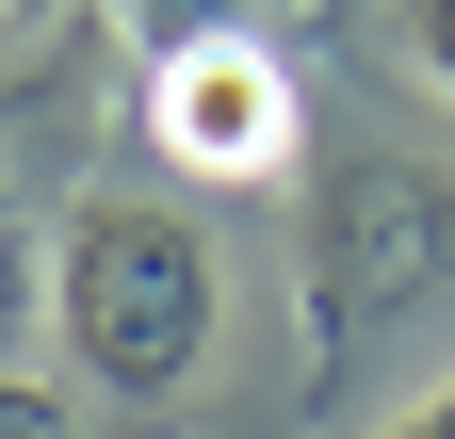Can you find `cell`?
Here are the masks:
<instances>
[{"instance_id": "1", "label": "cell", "mask_w": 455, "mask_h": 439, "mask_svg": "<svg viewBox=\"0 0 455 439\" xmlns=\"http://www.w3.org/2000/svg\"><path fill=\"white\" fill-rule=\"evenodd\" d=\"M212 309H228V260H212L196 212H163V196H82L66 212V244H49V325H66V358L114 407L196 391Z\"/></svg>"}, {"instance_id": "2", "label": "cell", "mask_w": 455, "mask_h": 439, "mask_svg": "<svg viewBox=\"0 0 455 439\" xmlns=\"http://www.w3.org/2000/svg\"><path fill=\"white\" fill-rule=\"evenodd\" d=\"M455 277V180L407 147H358L309 180V228H293V293H309V358H358L390 309H423Z\"/></svg>"}, {"instance_id": "3", "label": "cell", "mask_w": 455, "mask_h": 439, "mask_svg": "<svg viewBox=\"0 0 455 439\" xmlns=\"http://www.w3.org/2000/svg\"><path fill=\"white\" fill-rule=\"evenodd\" d=\"M147 147L180 163V180H212V196H260V180H293L309 98H293V66H276L244 17H228V33L147 49Z\"/></svg>"}, {"instance_id": "4", "label": "cell", "mask_w": 455, "mask_h": 439, "mask_svg": "<svg viewBox=\"0 0 455 439\" xmlns=\"http://www.w3.org/2000/svg\"><path fill=\"white\" fill-rule=\"evenodd\" d=\"M0 439H82V407H66V391H33V374H0Z\"/></svg>"}, {"instance_id": "5", "label": "cell", "mask_w": 455, "mask_h": 439, "mask_svg": "<svg viewBox=\"0 0 455 439\" xmlns=\"http://www.w3.org/2000/svg\"><path fill=\"white\" fill-rule=\"evenodd\" d=\"M407 66H423V82L455 98V0H407Z\"/></svg>"}, {"instance_id": "6", "label": "cell", "mask_w": 455, "mask_h": 439, "mask_svg": "<svg viewBox=\"0 0 455 439\" xmlns=\"http://www.w3.org/2000/svg\"><path fill=\"white\" fill-rule=\"evenodd\" d=\"M131 17H147V49H180V33H228L244 0H131Z\"/></svg>"}, {"instance_id": "7", "label": "cell", "mask_w": 455, "mask_h": 439, "mask_svg": "<svg viewBox=\"0 0 455 439\" xmlns=\"http://www.w3.org/2000/svg\"><path fill=\"white\" fill-rule=\"evenodd\" d=\"M390 439H455V374H439V391H423L407 423H390Z\"/></svg>"}, {"instance_id": "8", "label": "cell", "mask_w": 455, "mask_h": 439, "mask_svg": "<svg viewBox=\"0 0 455 439\" xmlns=\"http://www.w3.org/2000/svg\"><path fill=\"white\" fill-rule=\"evenodd\" d=\"M49 17H66V0H0V49H33V33H49Z\"/></svg>"}, {"instance_id": "9", "label": "cell", "mask_w": 455, "mask_h": 439, "mask_svg": "<svg viewBox=\"0 0 455 439\" xmlns=\"http://www.w3.org/2000/svg\"><path fill=\"white\" fill-rule=\"evenodd\" d=\"M0 309H17V212H0Z\"/></svg>"}]
</instances>
